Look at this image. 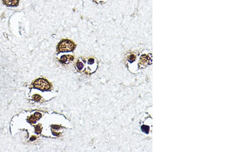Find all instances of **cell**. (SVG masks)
<instances>
[{
    "mask_svg": "<svg viewBox=\"0 0 231 152\" xmlns=\"http://www.w3.org/2000/svg\"><path fill=\"white\" fill-rule=\"evenodd\" d=\"M73 59H74L73 56H72L71 55H63L61 58V62L63 63L66 64L69 63V61L73 60Z\"/></svg>",
    "mask_w": 231,
    "mask_h": 152,
    "instance_id": "4",
    "label": "cell"
},
{
    "mask_svg": "<svg viewBox=\"0 0 231 152\" xmlns=\"http://www.w3.org/2000/svg\"><path fill=\"white\" fill-rule=\"evenodd\" d=\"M142 130L143 131V132H145L146 133H147L148 132H149V126H145V125H143L142 126Z\"/></svg>",
    "mask_w": 231,
    "mask_h": 152,
    "instance_id": "6",
    "label": "cell"
},
{
    "mask_svg": "<svg viewBox=\"0 0 231 152\" xmlns=\"http://www.w3.org/2000/svg\"><path fill=\"white\" fill-rule=\"evenodd\" d=\"M34 86L35 88L43 91L48 90L50 88L49 82L43 78H39L35 80L34 82Z\"/></svg>",
    "mask_w": 231,
    "mask_h": 152,
    "instance_id": "2",
    "label": "cell"
},
{
    "mask_svg": "<svg viewBox=\"0 0 231 152\" xmlns=\"http://www.w3.org/2000/svg\"><path fill=\"white\" fill-rule=\"evenodd\" d=\"M3 3L8 6L13 7L17 5L19 0H3Z\"/></svg>",
    "mask_w": 231,
    "mask_h": 152,
    "instance_id": "3",
    "label": "cell"
},
{
    "mask_svg": "<svg viewBox=\"0 0 231 152\" xmlns=\"http://www.w3.org/2000/svg\"><path fill=\"white\" fill-rule=\"evenodd\" d=\"M75 48V44L69 40H63L60 43L58 46V49L61 52L70 51Z\"/></svg>",
    "mask_w": 231,
    "mask_h": 152,
    "instance_id": "1",
    "label": "cell"
},
{
    "mask_svg": "<svg viewBox=\"0 0 231 152\" xmlns=\"http://www.w3.org/2000/svg\"><path fill=\"white\" fill-rule=\"evenodd\" d=\"M135 60V56L134 55H130V56L128 58V60L130 62H133V61H134Z\"/></svg>",
    "mask_w": 231,
    "mask_h": 152,
    "instance_id": "7",
    "label": "cell"
},
{
    "mask_svg": "<svg viewBox=\"0 0 231 152\" xmlns=\"http://www.w3.org/2000/svg\"><path fill=\"white\" fill-rule=\"evenodd\" d=\"M41 98V97L38 95H35L34 96V99L36 101H39Z\"/></svg>",
    "mask_w": 231,
    "mask_h": 152,
    "instance_id": "8",
    "label": "cell"
},
{
    "mask_svg": "<svg viewBox=\"0 0 231 152\" xmlns=\"http://www.w3.org/2000/svg\"><path fill=\"white\" fill-rule=\"evenodd\" d=\"M76 68L79 71H81L84 68V64L81 61H77L76 64Z\"/></svg>",
    "mask_w": 231,
    "mask_h": 152,
    "instance_id": "5",
    "label": "cell"
},
{
    "mask_svg": "<svg viewBox=\"0 0 231 152\" xmlns=\"http://www.w3.org/2000/svg\"><path fill=\"white\" fill-rule=\"evenodd\" d=\"M36 131H37V133H40L41 131V128L39 127V126H36Z\"/></svg>",
    "mask_w": 231,
    "mask_h": 152,
    "instance_id": "9",
    "label": "cell"
}]
</instances>
